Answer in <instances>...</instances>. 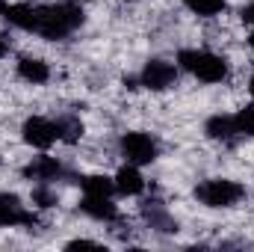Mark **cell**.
Here are the masks:
<instances>
[{"mask_svg": "<svg viewBox=\"0 0 254 252\" xmlns=\"http://www.w3.org/2000/svg\"><path fill=\"white\" fill-rule=\"evenodd\" d=\"M83 6L74 3V0H60V3H48V6H39V21H36V36L48 39V42H57L71 36L80 24H83Z\"/></svg>", "mask_w": 254, "mask_h": 252, "instance_id": "1", "label": "cell"}, {"mask_svg": "<svg viewBox=\"0 0 254 252\" xmlns=\"http://www.w3.org/2000/svg\"><path fill=\"white\" fill-rule=\"evenodd\" d=\"M178 63H181V68H187L195 80H201V83H222L228 77V60L213 54V51L184 48V51H178Z\"/></svg>", "mask_w": 254, "mask_h": 252, "instance_id": "2", "label": "cell"}, {"mask_svg": "<svg viewBox=\"0 0 254 252\" xmlns=\"http://www.w3.org/2000/svg\"><path fill=\"white\" fill-rule=\"evenodd\" d=\"M195 199L207 208H234L246 199V187L234 178H210L195 187Z\"/></svg>", "mask_w": 254, "mask_h": 252, "instance_id": "3", "label": "cell"}, {"mask_svg": "<svg viewBox=\"0 0 254 252\" xmlns=\"http://www.w3.org/2000/svg\"><path fill=\"white\" fill-rule=\"evenodd\" d=\"M119 145H122V157L127 163H136V166H148V163H154L160 157L157 139L151 133H145V130H127Z\"/></svg>", "mask_w": 254, "mask_h": 252, "instance_id": "4", "label": "cell"}, {"mask_svg": "<svg viewBox=\"0 0 254 252\" xmlns=\"http://www.w3.org/2000/svg\"><path fill=\"white\" fill-rule=\"evenodd\" d=\"M21 139L30 145V148H39V151H48L57 139H60V125L45 119V116H30L24 125H21Z\"/></svg>", "mask_w": 254, "mask_h": 252, "instance_id": "5", "label": "cell"}, {"mask_svg": "<svg viewBox=\"0 0 254 252\" xmlns=\"http://www.w3.org/2000/svg\"><path fill=\"white\" fill-rule=\"evenodd\" d=\"M178 80V65L166 63V60H148L145 68L139 71V86L151 89V92H163L169 86H175Z\"/></svg>", "mask_w": 254, "mask_h": 252, "instance_id": "6", "label": "cell"}, {"mask_svg": "<svg viewBox=\"0 0 254 252\" xmlns=\"http://www.w3.org/2000/svg\"><path fill=\"white\" fill-rule=\"evenodd\" d=\"M36 223H39L36 214L27 211L15 193H0V226L15 229V226H36Z\"/></svg>", "mask_w": 254, "mask_h": 252, "instance_id": "7", "label": "cell"}, {"mask_svg": "<svg viewBox=\"0 0 254 252\" xmlns=\"http://www.w3.org/2000/svg\"><path fill=\"white\" fill-rule=\"evenodd\" d=\"M0 15H3V21H9L12 27H18V30H24V33H36L39 6H30V3H6V0H0Z\"/></svg>", "mask_w": 254, "mask_h": 252, "instance_id": "8", "label": "cell"}, {"mask_svg": "<svg viewBox=\"0 0 254 252\" xmlns=\"http://www.w3.org/2000/svg\"><path fill=\"white\" fill-rule=\"evenodd\" d=\"M80 211L89 214L92 220H101V223H113L119 220V208L113 202V196H86L80 199Z\"/></svg>", "mask_w": 254, "mask_h": 252, "instance_id": "9", "label": "cell"}, {"mask_svg": "<svg viewBox=\"0 0 254 252\" xmlns=\"http://www.w3.org/2000/svg\"><path fill=\"white\" fill-rule=\"evenodd\" d=\"M63 163L57 160V157H36L33 163H27L24 166V178H33V181H57L60 175H63Z\"/></svg>", "mask_w": 254, "mask_h": 252, "instance_id": "10", "label": "cell"}, {"mask_svg": "<svg viewBox=\"0 0 254 252\" xmlns=\"http://www.w3.org/2000/svg\"><path fill=\"white\" fill-rule=\"evenodd\" d=\"M113 181H116V193H122V196H139L145 190V178H142V172H139L136 163H125L113 175Z\"/></svg>", "mask_w": 254, "mask_h": 252, "instance_id": "11", "label": "cell"}, {"mask_svg": "<svg viewBox=\"0 0 254 252\" xmlns=\"http://www.w3.org/2000/svg\"><path fill=\"white\" fill-rule=\"evenodd\" d=\"M18 77H21L24 83L42 86V83L51 80V68H48L45 60H39V57H21V60H18Z\"/></svg>", "mask_w": 254, "mask_h": 252, "instance_id": "12", "label": "cell"}, {"mask_svg": "<svg viewBox=\"0 0 254 252\" xmlns=\"http://www.w3.org/2000/svg\"><path fill=\"white\" fill-rule=\"evenodd\" d=\"M204 133H207L210 139H222V142L234 139V136H237L234 116H225V113H216V116H210V119L204 122Z\"/></svg>", "mask_w": 254, "mask_h": 252, "instance_id": "13", "label": "cell"}, {"mask_svg": "<svg viewBox=\"0 0 254 252\" xmlns=\"http://www.w3.org/2000/svg\"><path fill=\"white\" fill-rule=\"evenodd\" d=\"M80 187H83L86 196H113L116 193V181L107 178V175H83Z\"/></svg>", "mask_w": 254, "mask_h": 252, "instance_id": "14", "label": "cell"}, {"mask_svg": "<svg viewBox=\"0 0 254 252\" xmlns=\"http://www.w3.org/2000/svg\"><path fill=\"white\" fill-rule=\"evenodd\" d=\"M228 6V0H187V9L198 18H216L222 15Z\"/></svg>", "mask_w": 254, "mask_h": 252, "instance_id": "15", "label": "cell"}, {"mask_svg": "<svg viewBox=\"0 0 254 252\" xmlns=\"http://www.w3.org/2000/svg\"><path fill=\"white\" fill-rule=\"evenodd\" d=\"M234 125H237L240 136H254V104H246L243 110H237Z\"/></svg>", "mask_w": 254, "mask_h": 252, "instance_id": "16", "label": "cell"}, {"mask_svg": "<svg viewBox=\"0 0 254 252\" xmlns=\"http://www.w3.org/2000/svg\"><path fill=\"white\" fill-rule=\"evenodd\" d=\"M57 125H60V139H65V142H74L77 136H83V125L77 119H60Z\"/></svg>", "mask_w": 254, "mask_h": 252, "instance_id": "17", "label": "cell"}, {"mask_svg": "<svg viewBox=\"0 0 254 252\" xmlns=\"http://www.w3.org/2000/svg\"><path fill=\"white\" fill-rule=\"evenodd\" d=\"M33 205H39V208H51V205H57V196H54L51 190L39 187V190H33Z\"/></svg>", "mask_w": 254, "mask_h": 252, "instance_id": "18", "label": "cell"}, {"mask_svg": "<svg viewBox=\"0 0 254 252\" xmlns=\"http://www.w3.org/2000/svg\"><path fill=\"white\" fill-rule=\"evenodd\" d=\"M240 18H243L246 24H252V27H254V3H246V6L240 9Z\"/></svg>", "mask_w": 254, "mask_h": 252, "instance_id": "19", "label": "cell"}, {"mask_svg": "<svg viewBox=\"0 0 254 252\" xmlns=\"http://www.w3.org/2000/svg\"><path fill=\"white\" fill-rule=\"evenodd\" d=\"M6 54H9V42H6V39H0V60H3Z\"/></svg>", "mask_w": 254, "mask_h": 252, "instance_id": "20", "label": "cell"}, {"mask_svg": "<svg viewBox=\"0 0 254 252\" xmlns=\"http://www.w3.org/2000/svg\"><path fill=\"white\" fill-rule=\"evenodd\" d=\"M249 92H252V95H254V77H252V80H249Z\"/></svg>", "mask_w": 254, "mask_h": 252, "instance_id": "21", "label": "cell"}, {"mask_svg": "<svg viewBox=\"0 0 254 252\" xmlns=\"http://www.w3.org/2000/svg\"><path fill=\"white\" fill-rule=\"evenodd\" d=\"M249 45H252V48H254V30H252V36H249Z\"/></svg>", "mask_w": 254, "mask_h": 252, "instance_id": "22", "label": "cell"}]
</instances>
